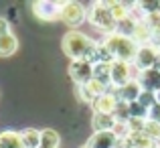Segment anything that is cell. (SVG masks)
Listing matches in <instances>:
<instances>
[{
  "mask_svg": "<svg viewBox=\"0 0 160 148\" xmlns=\"http://www.w3.org/2000/svg\"><path fill=\"white\" fill-rule=\"evenodd\" d=\"M146 120H150V122H158V124H160V104H158V101L148 110V118H146Z\"/></svg>",
  "mask_w": 160,
  "mask_h": 148,
  "instance_id": "cell-32",
  "label": "cell"
},
{
  "mask_svg": "<svg viewBox=\"0 0 160 148\" xmlns=\"http://www.w3.org/2000/svg\"><path fill=\"white\" fill-rule=\"evenodd\" d=\"M59 144H61V136L57 134V130H53V128L41 130V144H39V148H59Z\"/></svg>",
  "mask_w": 160,
  "mask_h": 148,
  "instance_id": "cell-18",
  "label": "cell"
},
{
  "mask_svg": "<svg viewBox=\"0 0 160 148\" xmlns=\"http://www.w3.org/2000/svg\"><path fill=\"white\" fill-rule=\"evenodd\" d=\"M69 77L75 85H87L93 79V65L87 61H71L69 63Z\"/></svg>",
  "mask_w": 160,
  "mask_h": 148,
  "instance_id": "cell-8",
  "label": "cell"
},
{
  "mask_svg": "<svg viewBox=\"0 0 160 148\" xmlns=\"http://www.w3.org/2000/svg\"><path fill=\"white\" fill-rule=\"evenodd\" d=\"M20 140H22L24 148H39V144H41V130H37V128L20 130Z\"/></svg>",
  "mask_w": 160,
  "mask_h": 148,
  "instance_id": "cell-19",
  "label": "cell"
},
{
  "mask_svg": "<svg viewBox=\"0 0 160 148\" xmlns=\"http://www.w3.org/2000/svg\"><path fill=\"white\" fill-rule=\"evenodd\" d=\"M144 134H146V136H150L154 142H158V144H160V124H158V122H150V120H146Z\"/></svg>",
  "mask_w": 160,
  "mask_h": 148,
  "instance_id": "cell-26",
  "label": "cell"
},
{
  "mask_svg": "<svg viewBox=\"0 0 160 148\" xmlns=\"http://www.w3.org/2000/svg\"><path fill=\"white\" fill-rule=\"evenodd\" d=\"M158 53L160 51L156 47H152V45H142V47H138V53L132 61L134 69H136L138 73H140V71H146V69H152L154 63H156Z\"/></svg>",
  "mask_w": 160,
  "mask_h": 148,
  "instance_id": "cell-7",
  "label": "cell"
},
{
  "mask_svg": "<svg viewBox=\"0 0 160 148\" xmlns=\"http://www.w3.org/2000/svg\"><path fill=\"white\" fill-rule=\"evenodd\" d=\"M158 14H160V10H158Z\"/></svg>",
  "mask_w": 160,
  "mask_h": 148,
  "instance_id": "cell-38",
  "label": "cell"
},
{
  "mask_svg": "<svg viewBox=\"0 0 160 148\" xmlns=\"http://www.w3.org/2000/svg\"><path fill=\"white\" fill-rule=\"evenodd\" d=\"M87 10V20L93 24L95 28L103 31L106 35L116 33V18L109 12L108 2H93V4H85Z\"/></svg>",
  "mask_w": 160,
  "mask_h": 148,
  "instance_id": "cell-3",
  "label": "cell"
},
{
  "mask_svg": "<svg viewBox=\"0 0 160 148\" xmlns=\"http://www.w3.org/2000/svg\"><path fill=\"white\" fill-rule=\"evenodd\" d=\"M8 33H10V23H8V18H2V16H0V37L8 35Z\"/></svg>",
  "mask_w": 160,
  "mask_h": 148,
  "instance_id": "cell-33",
  "label": "cell"
},
{
  "mask_svg": "<svg viewBox=\"0 0 160 148\" xmlns=\"http://www.w3.org/2000/svg\"><path fill=\"white\" fill-rule=\"evenodd\" d=\"M109 75H112V65H108V63H95L93 65V79L109 85Z\"/></svg>",
  "mask_w": 160,
  "mask_h": 148,
  "instance_id": "cell-21",
  "label": "cell"
},
{
  "mask_svg": "<svg viewBox=\"0 0 160 148\" xmlns=\"http://www.w3.org/2000/svg\"><path fill=\"white\" fill-rule=\"evenodd\" d=\"M75 94L79 95V100H81V101H85V104H93V101H95L93 94L87 89V85H79V87H75Z\"/></svg>",
  "mask_w": 160,
  "mask_h": 148,
  "instance_id": "cell-28",
  "label": "cell"
},
{
  "mask_svg": "<svg viewBox=\"0 0 160 148\" xmlns=\"http://www.w3.org/2000/svg\"><path fill=\"white\" fill-rule=\"evenodd\" d=\"M156 101H158V104H160V91H158V94H156Z\"/></svg>",
  "mask_w": 160,
  "mask_h": 148,
  "instance_id": "cell-36",
  "label": "cell"
},
{
  "mask_svg": "<svg viewBox=\"0 0 160 148\" xmlns=\"http://www.w3.org/2000/svg\"><path fill=\"white\" fill-rule=\"evenodd\" d=\"M79 148H91L89 144H83V146H79Z\"/></svg>",
  "mask_w": 160,
  "mask_h": 148,
  "instance_id": "cell-37",
  "label": "cell"
},
{
  "mask_svg": "<svg viewBox=\"0 0 160 148\" xmlns=\"http://www.w3.org/2000/svg\"><path fill=\"white\" fill-rule=\"evenodd\" d=\"M138 101H140V104L144 105L146 110H150L154 104H156V94H150V91H142L140 98H138Z\"/></svg>",
  "mask_w": 160,
  "mask_h": 148,
  "instance_id": "cell-30",
  "label": "cell"
},
{
  "mask_svg": "<svg viewBox=\"0 0 160 148\" xmlns=\"http://www.w3.org/2000/svg\"><path fill=\"white\" fill-rule=\"evenodd\" d=\"M130 4H132V2H118V0H113V2H108L109 12H112V16L116 18V23H120V20L128 18Z\"/></svg>",
  "mask_w": 160,
  "mask_h": 148,
  "instance_id": "cell-20",
  "label": "cell"
},
{
  "mask_svg": "<svg viewBox=\"0 0 160 148\" xmlns=\"http://www.w3.org/2000/svg\"><path fill=\"white\" fill-rule=\"evenodd\" d=\"M113 148H130V144H128V138H124V140H118L116 144H113Z\"/></svg>",
  "mask_w": 160,
  "mask_h": 148,
  "instance_id": "cell-34",
  "label": "cell"
},
{
  "mask_svg": "<svg viewBox=\"0 0 160 148\" xmlns=\"http://www.w3.org/2000/svg\"><path fill=\"white\" fill-rule=\"evenodd\" d=\"M138 83H140L142 91H150V94H158L160 91V71L156 69H146L136 75Z\"/></svg>",
  "mask_w": 160,
  "mask_h": 148,
  "instance_id": "cell-10",
  "label": "cell"
},
{
  "mask_svg": "<svg viewBox=\"0 0 160 148\" xmlns=\"http://www.w3.org/2000/svg\"><path fill=\"white\" fill-rule=\"evenodd\" d=\"M118 142L113 132H93V136L87 140V144L91 148H113V144Z\"/></svg>",
  "mask_w": 160,
  "mask_h": 148,
  "instance_id": "cell-13",
  "label": "cell"
},
{
  "mask_svg": "<svg viewBox=\"0 0 160 148\" xmlns=\"http://www.w3.org/2000/svg\"><path fill=\"white\" fill-rule=\"evenodd\" d=\"M91 126H93V132H112L113 126H116V118L112 114H93L91 118Z\"/></svg>",
  "mask_w": 160,
  "mask_h": 148,
  "instance_id": "cell-12",
  "label": "cell"
},
{
  "mask_svg": "<svg viewBox=\"0 0 160 148\" xmlns=\"http://www.w3.org/2000/svg\"><path fill=\"white\" fill-rule=\"evenodd\" d=\"M113 118H116V122H128L130 120V110H128L126 101H118L116 110H113Z\"/></svg>",
  "mask_w": 160,
  "mask_h": 148,
  "instance_id": "cell-25",
  "label": "cell"
},
{
  "mask_svg": "<svg viewBox=\"0 0 160 148\" xmlns=\"http://www.w3.org/2000/svg\"><path fill=\"white\" fill-rule=\"evenodd\" d=\"M158 148H160V144H158Z\"/></svg>",
  "mask_w": 160,
  "mask_h": 148,
  "instance_id": "cell-39",
  "label": "cell"
},
{
  "mask_svg": "<svg viewBox=\"0 0 160 148\" xmlns=\"http://www.w3.org/2000/svg\"><path fill=\"white\" fill-rule=\"evenodd\" d=\"M128 110H130V118H142V120L148 118V110H146L140 101H132V104H128Z\"/></svg>",
  "mask_w": 160,
  "mask_h": 148,
  "instance_id": "cell-24",
  "label": "cell"
},
{
  "mask_svg": "<svg viewBox=\"0 0 160 148\" xmlns=\"http://www.w3.org/2000/svg\"><path fill=\"white\" fill-rule=\"evenodd\" d=\"M134 77V65L126 61H113L112 63V75H109V87L112 89H120Z\"/></svg>",
  "mask_w": 160,
  "mask_h": 148,
  "instance_id": "cell-6",
  "label": "cell"
},
{
  "mask_svg": "<svg viewBox=\"0 0 160 148\" xmlns=\"http://www.w3.org/2000/svg\"><path fill=\"white\" fill-rule=\"evenodd\" d=\"M112 132L116 134L118 140H124V138L130 136V128H128V124H126V122H116V126H113Z\"/></svg>",
  "mask_w": 160,
  "mask_h": 148,
  "instance_id": "cell-27",
  "label": "cell"
},
{
  "mask_svg": "<svg viewBox=\"0 0 160 148\" xmlns=\"http://www.w3.org/2000/svg\"><path fill=\"white\" fill-rule=\"evenodd\" d=\"M118 94H116V89H109L106 91L103 95H99V98H95V101L91 105H93V114L98 112V114H112L113 116V110H116V105H118Z\"/></svg>",
  "mask_w": 160,
  "mask_h": 148,
  "instance_id": "cell-9",
  "label": "cell"
},
{
  "mask_svg": "<svg viewBox=\"0 0 160 148\" xmlns=\"http://www.w3.org/2000/svg\"><path fill=\"white\" fill-rule=\"evenodd\" d=\"M152 39H154V31L148 27V24L146 23L136 24V31H134V35H132V41L138 45V47H142V45H152Z\"/></svg>",
  "mask_w": 160,
  "mask_h": 148,
  "instance_id": "cell-14",
  "label": "cell"
},
{
  "mask_svg": "<svg viewBox=\"0 0 160 148\" xmlns=\"http://www.w3.org/2000/svg\"><path fill=\"white\" fill-rule=\"evenodd\" d=\"M16 49H18V39L12 33L0 37V57H10L16 53Z\"/></svg>",
  "mask_w": 160,
  "mask_h": 148,
  "instance_id": "cell-17",
  "label": "cell"
},
{
  "mask_svg": "<svg viewBox=\"0 0 160 148\" xmlns=\"http://www.w3.org/2000/svg\"><path fill=\"white\" fill-rule=\"evenodd\" d=\"M130 148H158V142H154L150 136H146L144 132H134L128 136Z\"/></svg>",
  "mask_w": 160,
  "mask_h": 148,
  "instance_id": "cell-16",
  "label": "cell"
},
{
  "mask_svg": "<svg viewBox=\"0 0 160 148\" xmlns=\"http://www.w3.org/2000/svg\"><path fill=\"white\" fill-rule=\"evenodd\" d=\"M61 20L67 24L69 28H77L79 24H83V20H87V10L85 4L81 2H63L61 8Z\"/></svg>",
  "mask_w": 160,
  "mask_h": 148,
  "instance_id": "cell-4",
  "label": "cell"
},
{
  "mask_svg": "<svg viewBox=\"0 0 160 148\" xmlns=\"http://www.w3.org/2000/svg\"><path fill=\"white\" fill-rule=\"evenodd\" d=\"M0 148H24L22 140H20V132H16V130L0 132Z\"/></svg>",
  "mask_w": 160,
  "mask_h": 148,
  "instance_id": "cell-15",
  "label": "cell"
},
{
  "mask_svg": "<svg viewBox=\"0 0 160 148\" xmlns=\"http://www.w3.org/2000/svg\"><path fill=\"white\" fill-rule=\"evenodd\" d=\"M102 43L109 49V53L113 55L116 61H126V63H132L134 57L138 53V45L134 43L132 39L128 37H122L118 33H109V35H103Z\"/></svg>",
  "mask_w": 160,
  "mask_h": 148,
  "instance_id": "cell-2",
  "label": "cell"
},
{
  "mask_svg": "<svg viewBox=\"0 0 160 148\" xmlns=\"http://www.w3.org/2000/svg\"><path fill=\"white\" fill-rule=\"evenodd\" d=\"M126 124H128V128H130V134H134V132H144L146 120H142V118H130Z\"/></svg>",
  "mask_w": 160,
  "mask_h": 148,
  "instance_id": "cell-29",
  "label": "cell"
},
{
  "mask_svg": "<svg viewBox=\"0 0 160 148\" xmlns=\"http://www.w3.org/2000/svg\"><path fill=\"white\" fill-rule=\"evenodd\" d=\"M95 57H98V63H108V65H112V63L116 61L113 55L109 53V49L102 41H95Z\"/></svg>",
  "mask_w": 160,
  "mask_h": 148,
  "instance_id": "cell-23",
  "label": "cell"
},
{
  "mask_svg": "<svg viewBox=\"0 0 160 148\" xmlns=\"http://www.w3.org/2000/svg\"><path fill=\"white\" fill-rule=\"evenodd\" d=\"M32 12L39 20H45V23H53V20L61 18V8L63 2L59 0H39V2H32Z\"/></svg>",
  "mask_w": 160,
  "mask_h": 148,
  "instance_id": "cell-5",
  "label": "cell"
},
{
  "mask_svg": "<svg viewBox=\"0 0 160 148\" xmlns=\"http://www.w3.org/2000/svg\"><path fill=\"white\" fill-rule=\"evenodd\" d=\"M134 31H136V23H134L130 16H128V18H124V20H120V23H116V33H118V35H122V37L132 39Z\"/></svg>",
  "mask_w": 160,
  "mask_h": 148,
  "instance_id": "cell-22",
  "label": "cell"
},
{
  "mask_svg": "<svg viewBox=\"0 0 160 148\" xmlns=\"http://www.w3.org/2000/svg\"><path fill=\"white\" fill-rule=\"evenodd\" d=\"M152 69L160 71V53H158V57H156V63H154V67H152Z\"/></svg>",
  "mask_w": 160,
  "mask_h": 148,
  "instance_id": "cell-35",
  "label": "cell"
},
{
  "mask_svg": "<svg viewBox=\"0 0 160 148\" xmlns=\"http://www.w3.org/2000/svg\"><path fill=\"white\" fill-rule=\"evenodd\" d=\"M63 53L71 59V61H87L91 65L98 63L95 57V41L89 39L87 35H83L81 31H69L65 33L61 41Z\"/></svg>",
  "mask_w": 160,
  "mask_h": 148,
  "instance_id": "cell-1",
  "label": "cell"
},
{
  "mask_svg": "<svg viewBox=\"0 0 160 148\" xmlns=\"http://www.w3.org/2000/svg\"><path fill=\"white\" fill-rule=\"evenodd\" d=\"M118 94V100L120 101H126V104H132V101H138L142 94V87L140 83H138V79H132V81H128L124 87H120V89H116Z\"/></svg>",
  "mask_w": 160,
  "mask_h": 148,
  "instance_id": "cell-11",
  "label": "cell"
},
{
  "mask_svg": "<svg viewBox=\"0 0 160 148\" xmlns=\"http://www.w3.org/2000/svg\"><path fill=\"white\" fill-rule=\"evenodd\" d=\"M140 8L144 10V14H158L160 10V2H140Z\"/></svg>",
  "mask_w": 160,
  "mask_h": 148,
  "instance_id": "cell-31",
  "label": "cell"
}]
</instances>
